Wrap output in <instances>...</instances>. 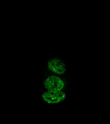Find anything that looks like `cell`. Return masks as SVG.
I'll list each match as a JSON object with an SVG mask.
<instances>
[{
    "label": "cell",
    "mask_w": 110,
    "mask_h": 124,
    "mask_svg": "<svg viewBox=\"0 0 110 124\" xmlns=\"http://www.w3.org/2000/svg\"><path fill=\"white\" fill-rule=\"evenodd\" d=\"M44 83L48 91L52 92L61 91L65 86L64 82L61 78L54 76L47 78Z\"/></svg>",
    "instance_id": "obj_1"
},
{
    "label": "cell",
    "mask_w": 110,
    "mask_h": 124,
    "mask_svg": "<svg viewBox=\"0 0 110 124\" xmlns=\"http://www.w3.org/2000/svg\"><path fill=\"white\" fill-rule=\"evenodd\" d=\"M65 94L62 91L52 92L48 91L43 93L42 98L44 100L49 103H58L65 98Z\"/></svg>",
    "instance_id": "obj_2"
},
{
    "label": "cell",
    "mask_w": 110,
    "mask_h": 124,
    "mask_svg": "<svg viewBox=\"0 0 110 124\" xmlns=\"http://www.w3.org/2000/svg\"><path fill=\"white\" fill-rule=\"evenodd\" d=\"M48 67L55 73L63 74L66 70L64 63L60 59H54L50 60L48 63Z\"/></svg>",
    "instance_id": "obj_3"
}]
</instances>
